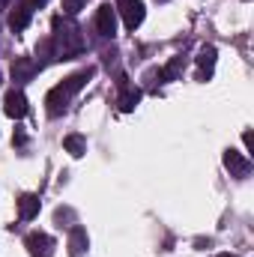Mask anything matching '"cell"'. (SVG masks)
<instances>
[{
    "instance_id": "6da1fadb",
    "label": "cell",
    "mask_w": 254,
    "mask_h": 257,
    "mask_svg": "<svg viewBox=\"0 0 254 257\" xmlns=\"http://www.w3.org/2000/svg\"><path fill=\"white\" fill-rule=\"evenodd\" d=\"M51 51L57 60H72L75 54L84 51V39H81V30L78 24L69 18V15H57L54 18V33H51Z\"/></svg>"
},
{
    "instance_id": "7a4b0ae2",
    "label": "cell",
    "mask_w": 254,
    "mask_h": 257,
    "mask_svg": "<svg viewBox=\"0 0 254 257\" xmlns=\"http://www.w3.org/2000/svg\"><path fill=\"white\" fill-rule=\"evenodd\" d=\"M96 75V69L93 66H87V69H81V72H75V75H69L63 84H57V87H51L48 90V96H45V108H48V114L51 117H60L66 108H69V102H72V96L90 81Z\"/></svg>"
},
{
    "instance_id": "3957f363",
    "label": "cell",
    "mask_w": 254,
    "mask_h": 257,
    "mask_svg": "<svg viewBox=\"0 0 254 257\" xmlns=\"http://www.w3.org/2000/svg\"><path fill=\"white\" fill-rule=\"evenodd\" d=\"M24 248L30 257H51L54 254V239L45 230H30L24 236Z\"/></svg>"
},
{
    "instance_id": "277c9868",
    "label": "cell",
    "mask_w": 254,
    "mask_h": 257,
    "mask_svg": "<svg viewBox=\"0 0 254 257\" xmlns=\"http://www.w3.org/2000/svg\"><path fill=\"white\" fill-rule=\"evenodd\" d=\"M117 12H120V18H123V24H126V30H135V27H141L144 24V3L141 0H117V6H114Z\"/></svg>"
},
{
    "instance_id": "5b68a950",
    "label": "cell",
    "mask_w": 254,
    "mask_h": 257,
    "mask_svg": "<svg viewBox=\"0 0 254 257\" xmlns=\"http://www.w3.org/2000/svg\"><path fill=\"white\" fill-rule=\"evenodd\" d=\"M96 30L105 36V39H114L117 36V9L111 3H102L96 9Z\"/></svg>"
},
{
    "instance_id": "8992f818",
    "label": "cell",
    "mask_w": 254,
    "mask_h": 257,
    "mask_svg": "<svg viewBox=\"0 0 254 257\" xmlns=\"http://www.w3.org/2000/svg\"><path fill=\"white\" fill-rule=\"evenodd\" d=\"M224 168L230 171V177H248L251 174V162L245 153H236V150H224Z\"/></svg>"
},
{
    "instance_id": "52a82bcc",
    "label": "cell",
    "mask_w": 254,
    "mask_h": 257,
    "mask_svg": "<svg viewBox=\"0 0 254 257\" xmlns=\"http://www.w3.org/2000/svg\"><path fill=\"white\" fill-rule=\"evenodd\" d=\"M3 111H6V117L21 120V117L27 114V96H24L21 90H9L6 99H3Z\"/></svg>"
},
{
    "instance_id": "ba28073f",
    "label": "cell",
    "mask_w": 254,
    "mask_h": 257,
    "mask_svg": "<svg viewBox=\"0 0 254 257\" xmlns=\"http://www.w3.org/2000/svg\"><path fill=\"white\" fill-rule=\"evenodd\" d=\"M117 87H120V99H117L120 111H123V114H129V111H135V105L141 102V90L129 84V78H126V75H123V78L117 81Z\"/></svg>"
},
{
    "instance_id": "9c48e42d",
    "label": "cell",
    "mask_w": 254,
    "mask_h": 257,
    "mask_svg": "<svg viewBox=\"0 0 254 257\" xmlns=\"http://www.w3.org/2000/svg\"><path fill=\"white\" fill-rule=\"evenodd\" d=\"M39 3H42V0H24V3H21V6H18L12 15H9V27H12L15 33H21V30L30 24V18H33V9H36Z\"/></svg>"
},
{
    "instance_id": "30bf717a",
    "label": "cell",
    "mask_w": 254,
    "mask_h": 257,
    "mask_svg": "<svg viewBox=\"0 0 254 257\" xmlns=\"http://www.w3.org/2000/svg\"><path fill=\"white\" fill-rule=\"evenodd\" d=\"M215 57H218V51H215L212 45H203V48L197 51V78H200V81H209V78H212Z\"/></svg>"
},
{
    "instance_id": "8fae6325",
    "label": "cell",
    "mask_w": 254,
    "mask_h": 257,
    "mask_svg": "<svg viewBox=\"0 0 254 257\" xmlns=\"http://www.w3.org/2000/svg\"><path fill=\"white\" fill-rule=\"evenodd\" d=\"M39 206H42V203H39L36 194H21V197H18V218H21V221L36 218V215H39Z\"/></svg>"
},
{
    "instance_id": "7c38bea8",
    "label": "cell",
    "mask_w": 254,
    "mask_h": 257,
    "mask_svg": "<svg viewBox=\"0 0 254 257\" xmlns=\"http://www.w3.org/2000/svg\"><path fill=\"white\" fill-rule=\"evenodd\" d=\"M33 75H36V63H33L30 57H18V60L12 63V81L24 84V81H30Z\"/></svg>"
},
{
    "instance_id": "4fadbf2b",
    "label": "cell",
    "mask_w": 254,
    "mask_h": 257,
    "mask_svg": "<svg viewBox=\"0 0 254 257\" xmlns=\"http://www.w3.org/2000/svg\"><path fill=\"white\" fill-rule=\"evenodd\" d=\"M87 245H90V239H87V230L75 224V227L69 230V251H72V257H81L84 251H87Z\"/></svg>"
},
{
    "instance_id": "5bb4252c",
    "label": "cell",
    "mask_w": 254,
    "mask_h": 257,
    "mask_svg": "<svg viewBox=\"0 0 254 257\" xmlns=\"http://www.w3.org/2000/svg\"><path fill=\"white\" fill-rule=\"evenodd\" d=\"M63 150L72 156V159H81V156L87 153V138H84V135H66Z\"/></svg>"
},
{
    "instance_id": "9a60e30c",
    "label": "cell",
    "mask_w": 254,
    "mask_h": 257,
    "mask_svg": "<svg viewBox=\"0 0 254 257\" xmlns=\"http://www.w3.org/2000/svg\"><path fill=\"white\" fill-rule=\"evenodd\" d=\"M180 72H183V57L177 54V57H171V63L165 69H159V78H162V84H168V81H177Z\"/></svg>"
},
{
    "instance_id": "2e32d148",
    "label": "cell",
    "mask_w": 254,
    "mask_h": 257,
    "mask_svg": "<svg viewBox=\"0 0 254 257\" xmlns=\"http://www.w3.org/2000/svg\"><path fill=\"white\" fill-rule=\"evenodd\" d=\"M84 6H87V0H63V12L69 15V18H72V15H78Z\"/></svg>"
},
{
    "instance_id": "e0dca14e",
    "label": "cell",
    "mask_w": 254,
    "mask_h": 257,
    "mask_svg": "<svg viewBox=\"0 0 254 257\" xmlns=\"http://www.w3.org/2000/svg\"><path fill=\"white\" fill-rule=\"evenodd\" d=\"M242 144H245V150L251 153V147H254V135L251 132H242Z\"/></svg>"
},
{
    "instance_id": "ac0fdd59",
    "label": "cell",
    "mask_w": 254,
    "mask_h": 257,
    "mask_svg": "<svg viewBox=\"0 0 254 257\" xmlns=\"http://www.w3.org/2000/svg\"><path fill=\"white\" fill-rule=\"evenodd\" d=\"M9 3H12V0H0V12H3V9H9Z\"/></svg>"
},
{
    "instance_id": "d6986e66",
    "label": "cell",
    "mask_w": 254,
    "mask_h": 257,
    "mask_svg": "<svg viewBox=\"0 0 254 257\" xmlns=\"http://www.w3.org/2000/svg\"><path fill=\"white\" fill-rule=\"evenodd\" d=\"M218 257H236V254H227V251H224V254H218Z\"/></svg>"
},
{
    "instance_id": "ffe728a7",
    "label": "cell",
    "mask_w": 254,
    "mask_h": 257,
    "mask_svg": "<svg viewBox=\"0 0 254 257\" xmlns=\"http://www.w3.org/2000/svg\"><path fill=\"white\" fill-rule=\"evenodd\" d=\"M0 84H3V75H0Z\"/></svg>"
},
{
    "instance_id": "44dd1931",
    "label": "cell",
    "mask_w": 254,
    "mask_h": 257,
    "mask_svg": "<svg viewBox=\"0 0 254 257\" xmlns=\"http://www.w3.org/2000/svg\"><path fill=\"white\" fill-rule=\"evenodd\" d=\"M159 3H165V0H159Z\"/></svg>"
}]
</instances>
